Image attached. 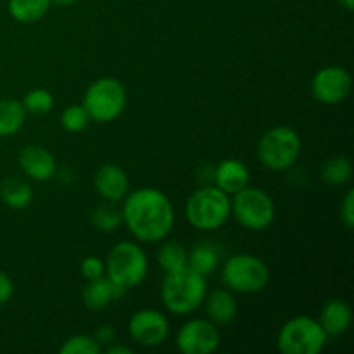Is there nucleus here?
<instances>
[{"label": "nucleus", "mask_w": 354, "mask_h": 354, "mask_svg": "<svg viewBox=\"0 0 354 354\" xmlns=\"http://www.w3.org/2000/svg\"><path fill=\"white\" fill-rule=\"evenodd\" d=\"M121 218L137 241L149 244L165 241L175 225L171 201L161 190L151 187L127 194Z\"/></svg>", "instance_id": "nucleus-1"}, {"label": "nucleus", "mask_w": 354, "mask_h": 354, "mask_svg": "<svg viewBox=\"0 0 354 354\" xmlns=\"http://www.w3.org/2000/svg\"><path fill=\"white\" fill-rule=\"evenodd\" d=\"M206 277L194 272L189 265L166 273L161 286V297L166 310L178 317L192 313L206 299Z\"/></svg>", "instance_id": "nucleus-2"}, {"label": "nucleus", "mask_w": 354, "mask_h": 354, "mask_svg": "<svg viewBox=\"0 0 354 354\" xmlns=\"http://www.w3.org/2000/svg\"><path fill=\"white\" fill-rule=\"evenodd\" d=\"M185 216L197 230H218L230 216V197L216 185L203 187L187 201Z\"/></svg>", "instance_id": "nucleus-3"}, {"label": "nucleus", "mask_w": 354, "mask_h": 354, "mask_svg": "<svg viewBox=\"0 0 354 354\" xmlns=\"http://www.w3.org/2000/svg\"><path fill=\"white\" fill-rule=\"evenodd\" d=\"M147 270L149 261L144 249L130 241L116 244L107 256V279L123 290L140 286L147 277Z\"/></svg>", "instance_id": "nucleus-4"}, {"label": "nucleus", "mask_w": 354, "mask_h": 354, "mask_svg": "<svg viewBox=\"0 0 354 354\" xmlns=\"http://www.w3.org/2000/svg\"><path fill=\"white\" fill-rule=\"evenodd\" d=\"M301 154V138L294 128L275 127L258 144V159L272 171H286L296 165Z\"/></svg>", "instance_id": "nucleus-5"}, {"label": "nucleus", "mask_w": 354, "mask_h": 354, "mask_svg": "<svg viewBox=\"0 0 354 354\" xmlns=\"http://www.w3.org/2000/svg\"><path fill=\"white\" fill-rule=\"evenodd\" d=\"M82 106L95 123H111L127 107V90L118 80L99 78L86 88Z\"/></svg>", "instance_id": "nucleus-6"}, {"label": "nucleus", "mask_w": 354, "mask_h": 354, "mask_svg": "<svg viewBox=\"0 0 354 354\" xmlns=\"http://www.w3.org/2000/svg\"><path fill=\"white\" fill-rule=\"evenodd\" d=\"M221 280L232 292H259L268 286L270 270L258 256L234 254L225 261Z\"/></svg>", "instance_id": "nucleus-7"}, {"label": "nucleus", "mask_w": 354, "mask_h": 354, "mask_svg": "<svg viewBox=\"0 0 354 354\" xmlns=\"http://www.w3.org/2000/svg\"><path fill=\"white\" fill-rule=\"evenodd\" d=\"M327 339L320 322L310 317H296L280 328L277 346L282 354H320Z\"/></svg>", "instance_id": "nucleus-8"}, {"label": "nucleus", "mask_w": 354, "mask_h": 354, "mask_svg": "<svg viewBox=\"0 0 354 354\" xmlns=\"http://www.w3.org/2000/svg\"><path fill=\"white\" fill-rule=\"evenodd\" d=\"M230 213L244 228L261 232L275 220V204L265 190L248 185L234 194V199L230 201Z\"/></svg>", "instance_id": "nucleus-9"}, {"label": "nucleus", "mask_w": 354, "mask_h": 354, "mask_svg": "<svg viewBox=\"0 0 354 354\" xmlns=\"http://www.w3.org/2000/svg\"><path fill=\"white\" fill-rule=\"evenodd\" d=\"M220 346L218 325L204 318H194L182 325L176 335V348L183 354H211Z\"/></svg>", "instance_id": "nucleus-10"}, {"label": "nucleus", "mask_w": 354, "mask_h": 354, "mask_svg": "<svg viewBox=\"0 0 354 354\" xmlns=\"http://www.w3.org/2000/svg\"><path fill=\"white\" fill-rule=\"evenodd\" d=\"M351 92V75L341 66H327L317 71L311 80V93L327 106L342 102Z\"/></svg>", "instance_id": "nucleus-11"}, {"label": "nucleus", "mask_w": 354, "mask_h": 354, "mask_svg": "<svg viewBox=\"0 0 354 354\" xmlns=\"http://www.w3.org/2000/svg\"><path fill=\"white\" fill-rule=\"evenodd\" d=\"M128 332L137 344L154 348L168 339V318L158 310H138L128 322Z\"/></svg>", "instance_id": "nucleus-12"}, {"label": "nucleus", "mask_w": 354, "mask_h": 354, "mask_svg": "<svg viewBox=\"0 0 354 354\" xmlns=\"http://www.w3.org/2000/svg\"><path fill=\"white\" fill-rule=\"evenodd\" d=\"M19 168L26 176L37 182H47L54 178L57 171L55 158L40 145H26L19 152Z\"/></svg>", "instance_id": "nucleus-13"}, {"label": "nucleus", "mask_w": 354, "mask_h": 354, "mask_svg": "<svg viewBox=\"0 0 354 354\" xmlns=\"http://www.w3.org/2000/svg\"><path fill=\"white\" fill-rule=\"evenodd\" d=\"M93 185H95L97 194L104 201H107V203H120V201L127 197L130 182H128V176L123 168L116 165H104L95 173Z\"/></svg>", "instance_id": "nucleus-14"}, {"label": "nucleus", "mask_w": 354, "mask_h": 354, "mask_svg": "<svg viewBox=\"0 0 354 354\" xmlns=\"http://www.w3.org/2000/svg\"><path fill=\"white\" fill-rule=\"evenodd\" d=\"M249 169L239 159H223L214 169V183L227 196H234L249 185Z\"/></svg>", "instance_id": "nucleus-15"}, {"label": "nucleus", "mask_w": 354, "mask_h": 354, "mask_svg": "<svg viewBox=\"0 0 354 354\" xmlns=\"http://www.w3.org/2000/svg\"><path fill=\"white\" fill-rule=\"evenodd\" d=\"M320 325L328 337L342 335L353 322V311L349 304L342 299H332L322 308Z\"/></svg>", "instance_id": "nucleus-16"}, {"label": "nucleus", "mask_w": 354, "mask_h": 354, "mask_svg": "<svg viewBox=\"0 0 354 354\" xmlns=\"http://www.w3.org/2000/svg\"><path fill=\"white\" fill-rule=\"evenodd\" d=\"M206 306L207 320L213 322L214 325H227L235 320L237 317V303L230 290L216 289L204 299Z\"/></svg>", "instance_id": "nucleus-17"}, {"label": "nucleus", "mask_w": 354, "mask_h": 354, "mask_svg": "<svg viewBox=\"0 0 354 354\" xmlns=\"http://www.w3.org/2000/svg\"><path fill=\"white\" fill-rule=\"evenodd\" d=\"M124 292L127 290L114 286L107 277H100V279L88 280L83 289V303L88 310H102V308L109 306L114 299L123 296Z\"/></svg>", "instance_id": "nucleus-18"}, {"label": "nucleus", "mask_w": 354, "mask_h": 354, "mask_svg": "<svg viewBox=\"0 0 354 354\" xmlns=\"http://www.w3.org/2000/svg\"><path fill=\"white\" fill-rule=\"evenodd\" d=\"M0 197L10 209H24L33 201V190L30 183L21 178H6L0 185Z\"/></svg>", "instance_id": "nucleus-19"}, {"label": "nucleus", "mask_w": 354, "mask_h": 354, "mask_svg": "<svg viewBox=\"0 0 354 354\" xmlns=\"http://www.w3.org/2000/svg\"><path fill=\"white\" fill-rule=\"evenodd\" d=\"M26 121L23 102L16 99L0 100V137L16 135Z\"/></svg>", "instance_id": "nucleus-20"}, {"label": "nucleus", "mask_w": 354, "mask_h": 354, "mask_svg": "<svg viewBox=\"0 0 354 354\" xmlns=\"http://www.w3.org/2000/svg\"><path fill=\"white\" fill-rule=\"evenodd\" d=\"M10 17L17 23H37L50 9V0H9L7 3Z\"/></svg>", "instance_id": "nucleus-21"}, {"label": "nucleus", "mask_w": 354, "mask_h": 354, "mask_svg": "<svg viewBox=\"0 0 354 354\" xmlns=\"http://www.w3.org/2000/svg\"><path fill=\"white\" fill-rule=\"evenodd\" d=\"M218 263H220V252L209 244L196 245L187 258V265L203 277H209L216 270Z\"/></svg>", "instance_id": "nucleus-22"}, {"label": "nucleus", "mask_w": 354, "mask_h": 354, "mask_svg": "<svg viewBox=\"0 0 354 354\" xmlns=\"http://www.w3.org/2000/svg\"><path fill=\"white\" fill-rule=\"evenodd\" d=\"M353 176V162L346 156H334L322 166V180L327 185H344Z\"/></svg>", "instance_id": "nucleus-23"}, {"label": "nucleus", "mask_w": 354, "mask_h": 354, "mask_svg": "<svg viewBox=\"0 0 354 354\" xmlns=\"http://www.w3.org/2000/svg\"><path fill=\"white\" fill-rule=\"evenodd\" d=\"M187 258L189 254H187L185 248L178 242H165L158 251V263L166 273L183 268L187 265Z\"/></svg>", "instance_id": "nucleus-24"}, {"label": "nucleus", "mask_w": 354, "mask_h": 354, "mask_svg": "<svg viewBox=\"0 0 354 354\" xmlns=\"http://www.w3.org/2000/svg\"><path fill=\"white\" fill-rule=\"evenodd\" d=\"M52 106H54V97L45 88H33L23 99L24 111L37 114V116H44V114L50 113Z\"/></svg>", "instance_id": "nucleus-25"}, {"label": "nucleus", "mask_w": 354, "mask_h": 354, "mask_svg": "<svg viewBox=\"0 0 354 354\" xmlns=\"http://www.w3.org/2000/svg\"><path fill=\"white\" fill-rule=\"evenodd\" d=\"M61 354H99L100 344L93 337L85 334L71 335L64 344L59 348Z\"/></svg>", "instance_id": "nucleus-26"}, {"label": "nucleus", "mask_w": 354, "mask_h": 354, "mask_svg": "<svg viewBox=\"0 0 354 354\" xmlns=\"http://www.w3.org/2000/svg\"><path fill=\"white\" fill-rule=\"evenodd\" d=\"M88 121L90 116L83 106H69L61 114L62 128L66 131H69V133H78V131L85 130Z\"/></svg>", "instance_id": "nucleus-27"}, {"label": "nucleus", "mask_w": 354, "mask_h": 354, "mask_svg": "<svg viewBox=\"0 0 354 354\" xmlns=\"http://www.w3.org/2000/svg\"><path fill=\"white\" fill-rule=\"evenodd\" d=\"M120 211L114 209L113 206H99L92 214V223L99 228L100 232H114L121 225Z\"/></svg>", "instance_id": "nucleus-28"}, {"label": "nucleus", "mask_w": 354, "mask_h": 354, "mask_svg": "<svg viewBox=\"0 0 354 354\" xmlns=\"http://www.w3.org/2000/svg\"><path fill=\"white\" fill-rule=\"evenodd\" d=\"M80 268H82V275L86 280H95L104 277V273H106V263L100 258H97V256H88V258L83 259Z\"/></svg>", "instance_id": "nucleus-29"}, {"label": "nucleus", "mask_w": 354, "mask_h": 354, "mask_svg": "<svg viewBox=\"0 0 354 354\" xmlns=\"http://www.w3.org/2000/svg\"><path fill=\"white\" fill-rule=\"evenodd\" d=\"M341 221L348 230L354 227V190H348L341 204Z\"/></svg>", "instance_id": "nucleus-30"}, {"label": "nucleus", "mask_w": 354, "mask_h": 354, "mask_svg": "<svg viewBox=\"0 0 354 354\" xmlns=\"http://www.w3.org/2000/svg\"><path fill=\"white\" fill-rule=\"evenodd\" d=\"M14 294V283L3 272H0V306L9 303Z\"/></svg>", "instance_id": "nucleus-31"}, {"label": "nucleus", "mask_w": 354, "mask_h": 354, "mask_svg": "<svg viewBox=\"0 0 354 354\" xmlns=\"http://www.w3.org/2000/svg\"><path fill=\"white\" fill-rule=\"evenodd\" d=\"M114 337H116V332H114V328L111 327V325H102V327L97 328L95 337L93 339H95L99 344H113Z\"/></svg>", "instance_id": "nucleus-32"}, {"label": "nucleus", "mask_w": 354, "mask_h": 354, "mask_svg": "<svg viewBox=\"0 0 354 354\" xmlns=\"http://www.w3.org/2000/svg\"><path fill=\"white\" fill-rule=\"evenodd\" d=\"M109 354H131L130 348H124V346H113V348L107 349Z\"/></svg>", "instance_id": "nucleus-33"}, {"label": "nucleus", "mask_w": 354, "mask_h": 354, "mask_svg": "<svg viewBox=\"0 0 354 354\" xmlns=\"http://www.w3.org/2000/svg\"><path fill=\"white\" fill-rule=\"evenodd\" d=\"M76 2H78V0H50V3H55V6H61V7H69Z\"/></svg>", "instance_id": "nucleus-34"}, {"label": "nucleus", "mask_w": 354, "mask_h": 354, "mask_svg": "<svg viewBox=\"0 0 354 354\" xmlns=\"http://www.w3.org/2000/svg\"><path fill=\"white\" fill-rule=\"evenodd\" d=\"M337 3L346 10H353L354 7V0H337Z\"/></svg>", "instance_id": "nucleus-35"}]
</instances>
